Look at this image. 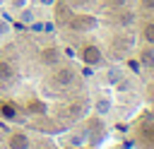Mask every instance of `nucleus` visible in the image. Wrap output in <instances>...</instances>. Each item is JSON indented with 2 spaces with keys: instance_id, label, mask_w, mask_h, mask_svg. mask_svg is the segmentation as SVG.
<instances>
[{
  "instance_id": "f257e3e1",
  "label": "nucleus",
  "mask_w": 154,
  "mask_h": 149,
  "mask_svg": "<svg viewBox=\"0 0 154 149\" xmlns=\"http://www.w3.org/2000/svg\"><path fill=\"white\" fill-rule=\"evenodd\" d=\"M94 26H96V17H91V14L70 17V29H75V31H91Z\"/></svg>"
},
{
  "instance_id": "f03ea898",
  "label": "nucleus",
  "mask_w": 154,
  "mask_h": 149,
  "mask_svg": "<svg viewBox=\"0 0 154 149\" xmlns=\"http://www.w3.org/2000/svg\"><path fill=\"white\" fill-rule=\"evenodd\" d=\"M53 79H55V84H60V87H70V84L75 82V70H72V67H60V70H55Z\"/></svg>"
},
{
  "instance_id": "7ed1b4c3",
  "label": "nucleus",
  "mask_w": 154,
  "mask_h": 149,
  "mask_svg": "<svg viewBox=\"0 0 154 149\" xmlns=\"http://www.w3.org/2000/svg\"><path fill=\"white\" fill-rule=\"evenodd\" d=\"M82 58H84L87 65H99V62H101V50H99L96 46H84Z\"/></svg>"
},
{
  "instance_id": "20e7f679",
  "label": "nucleus",
  "mask_w": 154,
  "mask_h": 149,
  "mask_svg": "<svg viewBox=\"0 0 154 149\" xmlns=\"http://www.w3.org/2000/svg\"><path fill=\"white\" fill-rule=\"evenodd\" d=\"M10 149H29V137L24 132H14L10 137Z\"/></svg>"
},
{
  "instance_id": "39448f33",
  "label": "nucleus",
  "mask_w": 154,
  "mask_h": 149,
  "mask_svg": "<svg viewBox=\"0 0 154 149\" xmlns=\"http://www.w3.org/2000/svg\"><path fill=\"white\" fill-rule=\"evenodd\" d=\"M58 60H60V50H58V48H43V50H41V62L55 65Z\"/></svg>"
},
{
  "instance_id": "423d86ee",
  "label": "nucleus",
  "mask_w": 154,
  "mask_h": 149,
  "mask_svg": "<svg viewBox=\"0 0 154 149\" xmlns=\"http://www.w3.org/2000/svg\"><path fill=\"white\" fill-rule=\"evenodd\" d=\"M94 111H96V115H106V113H111V99H108V96H101V99H96V103H94Z\"/></svg>"
},
{
  "instance_id": "0eeeda50",
  "label": "nucleus",
  "mask_w": 154,
  "mask_h": 149,
  "mask_svg": "<svg viewBox=\"0 0 154 149\" xmlns=\"http://www.w3.org/2000/svg\"><path fill=\"white\" fill-rule=\"evenodd\" d=\"M140 62L144 67H154V46H149V48H144L140 53Z\"/></svg>"
},
{
  "instance_id": "6e6552de",
  "label": "nucleus",
  "mask_w": 154,
  "mask_h": 149,
  "mask_svg": "<svg viewBox=\"0 0 154 149\" xmlns=\"http://www.w3.org/2000/svg\"><path fill=\"white\" fill-rule=\"evenodd\" d=\"M142 38H144L149 46H154V22H144V26H142Z\"/></svg>"
},
{
  "instance_id": "1a4fd4ad",
  "label": "nucleus",
  "mask_w": 154,
  "mask_h": 149,
  "mask_svg": "<svg viewBox=\"0 0 154 149\" xmlns=\"http://www.w3.org/2000/svg\"><path fill=\"white\" fill-rule=\"evenodd\" d=\"M0 115H2V118H10V120H12V118L17 115V108H14L12 103H0Z\"/></svg>"
},
{
  "instance_id": "9d476101",
  "label": "nucleus",
  "mask_w": 154,
  "mask_h": 149,
  "mask_svg": "<svg viewBox=\"0 0 154 149\" xmlns=\"http://www.w3.org/2000/svg\"><path fill=\"white\" fill-rule=\"evenodd\" d=\"M12 77V67L7 62H0V79H10Z\"/></svg>"
},
{
  "instance_id": "9b49d317",
  "label": "nucleus",
  "mask_w": 154,
  "mask_h": 149,
  "mask_svg": "<svg viewBox=\"0 0 154 149\" xmlns=\"http://www.w3.org/2000/svg\"><path fill=\"white\" fill-rule=\"evenodd\" d=\"M67 113H70L72 118H77V115H82V103H72V106L67 108Z\"/></svg>"
},
{
  "instance_id": "f8f14e48",
  "label": "nucleus",
  "mask_w": 154,
  "mask_h": 149,
  "mask_svg": "<svg viewBox=\"0 0 154 149\" xmlns=\"http://www.w3.org/2000/svg\"><path fill=\"white\" fill-rule=\"evenodd\" d=\"M132 17H135L132 12H123V14L118 17V22H120V24H130V22H132Z\"/></svg>"
},
{
  "instance_id": "ddd939ff",
  "label": "nucleus",
  "mask_w": 154,
  "mask_h": 149,
  "mask_svg": "<svg viewBox=\"0 0 154 149\" xmlns=\"http://www.w3.org/2000/svg\"><path fill=\"white\" fill-rule=\"evenodd\" d=\"M108 82H120V70H111L108 72Z\"/></svg>"
},
{
  "instance_id": "4468645a",
  "label": "nucleus",
  "mask_w": 154,
  "mask_h": 149,
  "mask_svg": "<svg viewBox=\"0 0 154 149\" xmlns=\"http://www.w3.org/2000/svg\"><path fill=\"white\" fill-rule=\"evenodd\" d=\"M22 19H24V22H31V19H34V12H31V10H24V12H22Z\"/></svg>"
},
{
  "instance_id": "2eb2a0df",
  "label": "nucleus",
  "mask_w": 154,
  "mask_h": 149,
  "mask_svg": "<svg viewBox=\"0 0 154 149\" xmlns=\"http://www.w3.org/2000/svg\"><path fill=\"white\" fill-rule=\"evenodd\" d=\"M113 7H123V5H128V0H108Z\"/></svg>"
},
{
  "instance_id": "dca6fc26",
  "label": "nucleus",
  "mask_w": 154,
  "mask_h": 149,
  "mask_svg": "<svg viewBox=\"0 0 154 149\" xmlns=\"http://www.w3.org/2000/svg\"><path fill=\"white\" fill-rule=\"evenodd\" d=\"M142 7L144 10H154V0H142Z\"/></svg>"
},
{
  "instance_id": "f3484780",
  "label": "nucleus",
  "mask_w": 154,
  "mask_h": 149,
  "mask_svg": "<svg viewBox=\"0 0 154 149\" xmlns=\"http://www.w3.org/2000/svg\"><path fill=\"white\" fill-rule=\"evenodd\" d=\"M29 108H31V111H38V113H43V103H31Z\"/></svg>"
},
{
  "instance_id": "a211bd4d",
  "label": "nucleus",
  "mask_w": 154,
  "mask_h": 149,
  "mask_svg": "<svg viewBox=\"0 0 154 149\" xmlns=\"http://www.w3.org/2000/svg\"><path fill=\"white\" fill-rule=\"evenodd\" d=\"M38 2H41V5H53L55 0H38Z\"/></svg>"
},
{
  "instance_id": "6ab92c4d",
  "label": "nucleus",
  "mask_w": 154,
  "mask_h": 149,
  "mask_svg": "<svg viewBox=\"0 0 154 149\" xmlns=\"http://www.w3.org/2000/svg\"><path fill=\"white\" fill-rule=\"evenodd\" d=\"M72 2H75V5H87L89 0H72Z\"/></svg>"
}]
</instances>
